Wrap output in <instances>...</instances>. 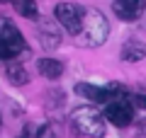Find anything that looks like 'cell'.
Instances as JSON below:
<instances>
[{
  "label": "cell",
  "mask_w": 146,
  "mask_h": 138,
  "mask_svg": "<svg viewBox=\"0 0 146 138\" xmlns=\"http://www.w3.org/2000/svg\"><path fill=\"white\" fill-rule=\"evenodd\" d=\"M110 34V24L98 10H83V24H80V32H78V44L83 46H100Z\"/></svg>",
  "instance_id": "cell-1"
},
{
  "label": "cell",
  "mask_w": 146,
  "mask_h": 138,
  "mask_svg": "<svg viewBox=\"0 0 146 138\" xmlns=\"http://www.w3.org/2000/svg\"><path fill=\"white\" fill-rule=\"evenodd\" d=\"M73 128L85 138H102L105 136V116L95 107H78L71 114Z\"/></svg>",
  "instance_id": "cell-2"
},
{
  "label": "cell",
  "mask_w": 146,
  "mask_h": 138,
  "mask_svg": "<svg viewBox=\"0 0 146 138\" xmlns=\"http://www.w3.org/2000/svg\"><path fill=\"white\" fill-rule=\"evenodd\" d=\"M54 12H56V20H58V24H61L63 29L68 32V34L78 36L80 24H83V7L73 5V3H58Z\"/></svg>",
  "instance_id": "cell-3"
},
{
  "label": "cell",
  "mask_w": 146,
  "mask_h": 138,
  "mask_svg": "<svg viewBox=\"0 0 146 138\" xmlns=\"http://www.w3.org/2000/svg\"><path fill=\"white\" fill-rule=\"evenodd\" d=\"M0 41H3V44H5L12 53H15V58L20 56V53L27 51L25 36H22L20 29H17L10 20H5V17H0Z\"/></svg>",
  "instance_id": "cell-4"
},
{
  "label": "cell",
  "mask_w": 146,
  "mask_h": 138,
  "mask_svg": "<svg viewBox=\"0 0 146 138\" xmlns=\"http://www.w3.org/2000/svg\"><path fill=\"white\" fill-rule=\"evenodd\" d=\"M105 116H107V121L115 124V126H129L131 119H134V107H131V102L127 97L115 99V102H110L105 107Z\"/></svg>",
  "instance_id": "cell-5"
},
{
  "label": "cell",
  "mask_w": 146,
  "mask_h": 138,
  "mask_svg": "<svg viewBox=\"0 0 146 138\" xmlns=\"http://www.w3.org/2000/svg\"><path fill=\"white\" fill-rule=\"evenodd\" d=\"M115 15L124 22H134L144 15L146 10V0H115V5H112Z\"/></svg>",
  "instance_id": "cell-6"
},
{
  "label": "cell",
  "mask_w": 146,
  "mask_h": 138,
  "mask_svg": "<svg viewBox=\"0 0 146 138\" xmlns=\"http://www.w3.org/2000/svg\"><path fill=\"white\" fill-rule=\"evenodd\" d=\"M144 56H146V44H141V41H136V39H129L122 46V61L134 63V61H141Z\"/></svg>",
  "instance_id": "cell-7"
},
{
  "label": "cell",
  "mask_w": 146,
  "mask_h": 138,
  "mask_svg": "<svg viewBox=\"0 0 146 138\" xmlns=\"http://www.w3.org/2000/svg\"><path fill=\"white\" fill-rule=\"evenodd\" d=\"M36 68H39V73L44 78H51V80L63 75V63L56 61V58H42V61L36 63Z\"/></svg>",
  "instance_id": "cell-8"
},
{
  "label": "cell",
  "mask_w": 146,
  "mask_h": 138,
  "mask_svg": "<svg viewBox=\"0 0 146 138\" xmlns=\"http://www.w3.org/2000/svg\"><path fill=\"white\" fill-rule=\"evenodd\" d=\"M5 75L12 85H25L29 82V75H27V68L17 61H7V68H5Z\"/></svg>",
  "instance_id": "cell-9"
},
{
  "label": "cell",
  "mask_w": 146,
  "mask_h": 138,
  "mask_svg": "<svg viewBox=\"0 0 146 138\" xmlns=\"http://www.w3.org/2000/svg\"><path fill=\"white\" fill-rule=\"evenodd\" d=\"M58 32H54V27L49 24V22H42V27H39V41H42L44 49H56L58 46Z\"/></svg>",
  "instance_id": "cell-10"
},
{
  "label": "cell",
  "mask_w": 146,
  "mask_h": 138,
  "mask_svg": "<svg viewBox=\"0 0 146 138\" xmlns=\"http://www.w3.org/2000/svg\"><path fill=\"white\" fill-rule=\"evenodd\" d=\"M10 3L15 5L17 15L29 17V20H34V17H36V3H34V0H10Z\"/></svg>",
  "instance_id": "cell-11"
},
{
  "label": "cell",
  "mask_w": 146,
  "mask_h": 138,
  "mask_svg": "<svg viewBox=\"0 0 146 138\" xmlns=\"http://www.w3.org/2000/svg\"><path fill=\"white\" fill-rule=\"evenodd\" d=\"M0 61H15V53H12L3 41H0Z\"/></svg>",
  "instance_id": "cell-12"
},
{
  "label": "cell",
  "mask_w": 146,
  "mask_h": 138,
  "mask_svg": "<svg viewBox=\"0 0 146 138\" xmlns=\"http://www.w3.org/2000/svg\"><path fill=\"white\" fill-rule=\"evenodd\" d=\"M129 102L134 104V107L146 109V95H131V97H129Z\"/></svg>",
  "instance_id": "cell-13"
},
{
  "label": "cell",
  "mask_w": 146,
  "mask_h": 138,
  "mask_svg": "<svg viewBox=\"0 0 146 138\" xmlns=\"http://www.w3.org/2000/svg\"><path fill=\"white\" fill-rule=\"evenodd\" d=\"M36 138H56V136H54V128L51 126H42L39 133H36Z\"/></svg>",
  "instance_id": "cell-14"
},
{
  "label": "cell",
  "mask_w": 146,
  "mask_h": 138,
  "mask_svg": "<svg viewBox=\"0 0 146 138\" xmlns=\"http://www.w3.org/2000/svg\"><path fill=\"white\" fill-rule=\"evenodd\" d=\"M17 138H32V133H29V128H25V131H22V133H20V136H17Z\"/></svg>",
  "instance_id": "cell-15"
},
{
  "label": "cell",
  "mask_w": 146,
  "mask_h": 138,
  "mask_svg": "<svg viewBox=\"0 0 146 138\" xmlns=\"http://www.w3.org/2000/svg\"><path fill=\"white\" fill-rule=\"evenodd\" d=\"M0 3H7V0H0Z\"/></svg>",
  "instance_id": "cell-16"
},
{
  "label": "cell",
  "mask_w": 146,
  "mask_h": 138,
  "mask_svg": "<svg viewBox=\"0 0 146 138\" xmlns=\"http://www.w3.org/2000/svg\"><path fill=\"white\" fill-rule=\"evenodd\" d=\"M0 124H3V116H0Z\"/></svg>",
  "instance_id": "cell-17"
}]
</instances>
